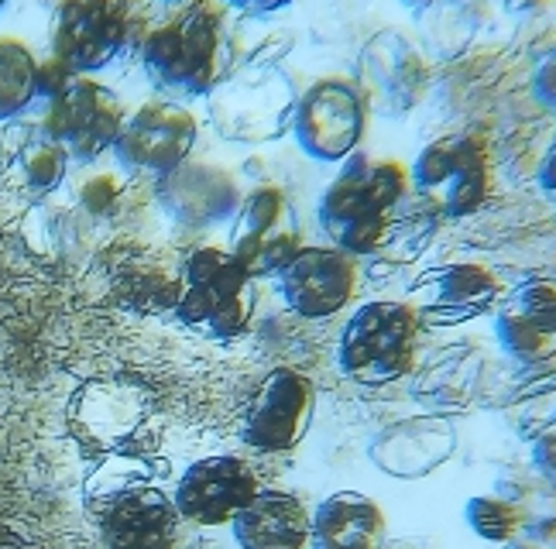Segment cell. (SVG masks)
Returning <instances> with one entry per match:
<instances>
[{
  "label": "cell",
  "mask_w": 556,
  "mask_h": 549,
  "mask_svg": "<svg viewBox=\"0 0 556 549\" xmlns=\"http://www.w3.org/2000/svg\"><path fill=\"white\" fill-rule=\"evenodd\" d=\"M409 168L399 158H371L365 152H354L348 162H340L337 179L319 196V227L327 230L333 247L348 251V255H375L389 238V220L395 206L409 196Z\"/></svg>",
  "instance_id": "1"
},
{
  "label": "cell",
  "mask_w": 556,
  "mask_h": 549,
  "mask_svg": "<svg viewBox=\"0 0 556 549\" xmlns=\"http://www.w3.org/2000/svg\"><path fill=\"white\" fill-rule=\"evenodd\" d=\"M224 28L227 11L220 0H189L144 35V73L173 97L210 93L224 73Z\"/></svg>",
  "instance_id": "2"
},
{
  "label": "cell",
  "mask_w": 556,
  "mask_h": 549,
  "mask_svg": "<svg viewBox=\"0 0 556 549\" xmlns=\"http://www.w3.org/2000/svg\"><path fill=\"white\" fill-rule=\"evenodd\" d=\"M422 312L413 303L375 299L354 309L337 344V365L361 385H389L416 368Z\"/></svg>",
  "instance_id": "3"
},
{
  "label": "cell",
  "mask_w": 556,
  "mask_h": 549,
  "mask_svg": "<svg viewBox=\"0 0 556 549\" xmlns=\"http://www.w3.org/2000/svg\"><path fill=\"white\" fill-rule=\"evenodd\" d=\"M254 306H258L254 279L233 258L230 247L203 244L189 251L182 261V295L176 306V316L186 327L230 341L251 327Z\"/></svg>",
  "instance_id": "4"
},
{
  "label": "cell",
  "mask_w": 556,
  "mask_h": 549,
  "mask_svg": "<svg viewBox=\"0 0 556 549\" xmlns=\"http://www.w3.org/2000/svg\"><path fill=\"white\" fill-rule=\"evenodd\" d=\"M409 179L422 196H430L440 214L470 217L488 203L495 189V165H491V144L478 131H457L437 138L416 155Z\"/></svg>",
  "instance_id": "5"
},
{
  "label": "cell",
  "mask_w": 556,
  "mask_h": 549,
  "mask_svg": "<svg viewBox=\"0 0 556 549\" xmlns=\"http://www.w3.org/2000/svg\"><path fill=\"white\" fill-rule=\"evenodd\" d=\"M368 90L348 76H327L292 103V135L313 162L340 165L357 152L368 131Z\"/></svg>",
  "instance_id": "6"
},
{
  "label": "cell",
  "mask_w": 556,
  "mask_h": 549,
  "mask_svg": "<svg viewBox=\"0 0 556 549\" xmlns=\"http://www.w3.org/2000/svg\"><path fill=\"white\" fill-rule=\"evenodd\" d=\"M127 111L114 90L87 73H76L55 97H49L46 135L70 152L73 162H97L117 144Z\"/></svg>",
  "instance_id": "7"
},
{
  "label": "cell",
  "mask_w": 556,
  "mask_h": 549,
  "mask_svg": "<svg viewBox=\"0 0 556 549\" xmlns=\"http://www.w3.org/2000/svg\"><path fill=\"white\" fill-rule=\"evenodd\" d=\"M227 247L244 265L251 279H275L303 251V234L295 227L286 189H251L241 200L238 217H233V238Z\"/></svg>",
  "instance_id": "8"
},
{
  "label": "cell",
  "mask_w": 556,
  "mask_h": 549,
  "mask_svg": "<svg viewBox=\"0 0 556 549\" xmlns=\"http://www.w3.org/2000/svg\"><path fill=\"white\" fill-rule=\"evenodd\" d=\"M200 120L176 100H152L124 117L114 155L127 173L165 176L189 162L197 148Z\"/></svg>",
  "instance_id": "9"
},
{
  "label": "cell",
  "mask_w": 556,
  "mask_h": 549,
  "mask_svg": "<svg viewBox=\"0 0 556 549\" xmlns=\"http://www.w3.org/2000/svg\"><path fill=\"white\" fill-rule=\"evenodd\" d=\"M316 412L313 378L295 368H275L258 385L244 419V443L258 454H289L309 433Z\"/></svg>",
  "instance_id": "10"
},
{
  "label": "cell",
  "mask_w": 556,
  "mask_h": 549,
  "mask_svg": "<svg viewBox=\"0 0 556 549\" xmlns=\"http://www.w3.org/2000/svg\"><path fill=\"white\" fill-rule=\"evenodd\" d=\"M357 258L333 244H303L275 274L282 303L303 320H330L357 295Z\"/></svg>",
  "instance_id": "11"
},
{
  "label": "cell",
  "mask_w": 556,
  "mask_h": 549,
  "mask_svg": "<svg viewBox=\"0 0 556 549\" xmlns=\"http://www.w3.org/2000/svg\"><path fill=\"white\" fill-rule=\"evenodd\" d=\"M127 31L121 0H62L52 25V59L90 76L124 52Z\"/></svg>",
  "instance_id": "12"
},
{
  "label": "cell",
  "mask_w": 556,
  "mask_h": 549,
  "mask_svg": "<svg viewBox=\"0 0 556 549\" xmlns=\"http://www.w3.org/2000/svg\"><path fill=\"white\" fill-rule=\"evenodd\" d=\"M262 491L258 474L241 457H203L176 484V509L192 525H230L244 505Z\"/></svg>",
  "instance_id": "13"
},
{
  "label": "cell",
  "mask_w": 556,
  "mask_h": 549,
  "mask_svg": "<svg viewBox=\"0 0 556 549\" xmlns=\"http://www.w3.org/2000/svg\"><path fill=\"white\" fill-rule=\"evenodd\" d=\"M159 200L165 214L182 227H217L241 209V189L227 168L210 162H182L159 176Z\"/></svg>",
  "instance_id": "14"
},
{
  "label": "cell",
  "mask_w": 556,
  "mask_h": 549,
  "mask_svg": "<svg viewBox=\"0 0 556 549\" xmlns=\"http://www.w3.org/2000/svg\"><path fill=\"white\" fill-rule=\"evenodd\" d=\"M241 549H309L313 512L292 491L262 488L230 522Z\"/></svg>",
  "instance_id": "15"
},
{
  "label": "cell",
  "mask_w": 556,
  "mask_h": 549,
  "mask_svg": "<svg viewBox=\"0 0 556 549\" xmlns=\"http://www.w3.org/2000/svg\"><path fill=\"white\" fill-rule=\"evenodd\" d=\"M179 519L176 501L155 488L124 491L103 519L106 549H173Z\"/></svg>",
  "instance_id": "16"
},
{
  "label": "cell",
  "mask_w": 556,
  "mask_h": 549,
  "mask_svg": "<svg viewBox=\"0 0 556 549\" xmlns=\"http://www.w3.org/2000/svg\"><path fill=\"white\" fill-rule=\"evenodd\" d=\"M389 519L361 491H337L313 509L309 549H384Z\"/></svg>",
  "instance_id": "17"
},
{
  "label": "cell",
  "mask_w": 556,
  "mask_h": 549,
  "mask_svg": "<svg viewBox=\"0 0 556 549\" xmlns=\"http://www.w3.org/2000/svg\"><path fill=\"white\" fill-rule=\"evenodd\" d=\"M41 97V62L14 35H0V120L25 114Z\"/></svg>",
  "instance_id": "18"
},
{
  "label": "cell",
  "mask_w": 556,
  "mask_h": 549,
  "mask_svg": "<svg viewBox=\"0 0 556 549\" xmlns=\"http://www.w3.org/2000/svg\"><path fill=\"white\" fill-rule=\"evenodd\" d=\"M498 299V279L481 265H451L437 271V303L454 316H475Z\"/></svg>",
  "instance_id": "19"
},
{
  "label": "cell",
  "mask_w": 556,
  "mask_h": 549,
  "mask_svg": "<svg viewBox=\"0 0 556 549\" xmlns=\"http://www.w3.org/2000/svg\"><path fill=\"white\" fill-rule=\"evenodd\" d=\"M117 292H121V299L135 309H176L182 295V271L173 274L155 265L127 268L121 274Z\"/></svg>",
  "instance_id": "20"
},
{
  "label": "cell",
  "mask_w": 556,
  "mask_h": 549,
  "mask_svg": "<svg viewBox=\"0 0 556 549\" xmlns=\"http://www.w3.org/2000/svg\"><path fill=\"white\" fill-rule=\"evenodd\" d=\"M70 162L73 158H70L66 148H62L55 138H49V135L28 141L25 148H21V158H17L21 176H25V186L38 196H46V193H52V189L62 186V179H66V173H70Z\"/></svg>",
  "instance_id": "21"
},
{
  "label": "cell",
  "mask_w": 556,
  "mask_h": 549,
  "mask_svg": "<svg viewBox=\"0 0 556 549\" xmlns=\"http://www.w3.org/2000/svg\"><path fill=\"white\" fill-rule=\"evenodd\" d=\"M467 529H475L484 542H511L526 525L519 505L505 501L502 495H475L464 505Z\"/></svg>",
  "instance_id": "22"
},
{
  "label": "cell",
  "mask_w": 556,
  "mask_h": 549,
  "mask_svg": "<svg viewBox=\"0 0 556 549\" xmlns=\"http://www.w3.org/2000/svg\"><path fill=\"white\" fill-rule=\"evenodd\" d=\"M495 341L511 361H519V365H540V361H546V357H553V350H556L553 336L540 333L526 320V316H519L511 306L498 309V316H495Z\"/></svg>",
  "instance_id": "23"
},
{
  "label": "cell",
  "mask_w": 556,
  "mask_h": 549,
  "mask_svg": "<svg viewBox=\"0 0 556 549\" xmlns=\"http://www.w3.org/2000/svg\"><path fill=\"white\" fill-rule=\"evenodd\" d=\"M508 306L516 309L519 316H526V320L540 333H546L556 341V285L553 282L532 279V282L519 285Z\"/></svg>",
  "instance_id": "24"
},
{
  "label": "cell",
  "mask_w": 556,
  "mask_h": 549,
  "mask_svg": "<svg viewBox=\"0 0 556 549\" xmlns=\"http://www.w3.org/2000/svg\"><path fill=\"white\" fill-rule=\"evenodd\" d=\"M532 93H536V100L549 114H556V46L543 52L536 69H532Z\"/></svg>",
  "instance_id": "25"
},
{
  "label": "cell",
  "mask_w": 556,
  "mask_h": 549,
  "mask_svg": "<svg viewBox=\"0 0 556 549\" xmlns=\"http://www.w3.org/2000/svg\"><path fill=\"white\" fill-rule=\"evenodd\" d=\"M536 491H540V481L532 477V474H526V471H519V474H505V477L495 484V495H502V498L511 501V505H519V509H522V501L536 498Z\"/></svg>",
  "instance_id": "26"
},
{
  "label": "cell",
  "mask_w": 556,
  "mask_h": 549,
  "mask_svg": "<svg viewBox=\"0 0 556 549\" xmlns=\"http://www.w3.org/2000/svg\"><path fill=\"white\" fill-rule=\"evenodd\" d=\"M117 200V179L114 176H93L83 186V203H87L93 214H106Z\"/></svg>",
  "instance_id": "27"
},
{
  "label": "cell",
  "mask_w": 556,
  "mask_h": 549,
  "mask_svg": "<svg viewBox=\"0 0 556 549\" xmlns=\"http://www.w3.org/2000/svg\"><path fill=\"white\" fill-rule=\"evenodd\" d=\"M532 468H536L540 477L556 481V430H546L532 443Z\"/></svg>",
  "instance_id": "28"
},
{
  "label": "cell",
  "mask_w": 556,
  "mask_h": 549,
  "mask_svg": "<svg viewBox=\"0 0 556 549\" xmlns=\"http://www.w3.org/2000/svg\"><path fill=\"white\" fill-rule=\"evenodd\" d=\"M522 529H526V536H529V539H536L540 546L556 549V515L532 519V522H526V525H522Z\"/></svg>",
  "instance_id": "29"
},
{
  "label": "cell",
  "mask_w": 556,
  "mask_h": 549,
  "mask_svg": "<svg viewBox=\"0 0 556 549\" xmlns=\"http://www.w3.org/2000/svg\"><path fill=\"white\" fill-rule=\"evenodd\" d=\"M227 8H238L244 14H271V11H282L289 8L292 0H224Z\"/></svg>",
  "instance_id": "30"
},
{
  "label": "cell",
  "mask_w": 556,
  "mask_h": 549,
  "mask_svg": "<svg viewBox=\"0 0 556 549\" xmlns=\"http://www.w3.org/2000/svg\"><path fill=\"white\" fill-rule=\"evenodd\" d=\"M540 189L553 200L556 196V141L549 144V152L540 162Z\"/></svg>",
  "instance_id": "31"
},
{
  "label": "cell",
  "mask_w": 556,
  "mask_h": 549,
  "mask_svg": "<svg viewBox=\"0 0 556 549\" xmlns=\"http://www.w3.org/2000/svg\"><path fill=\"white\" fill-rule=\"evenodd\" d=\"M508 549H546V546H540L536 539H529V536H516L511 542H505Z\"/></svg>",
  "instance_id": "32"
},
{
  "label": "cell",
  "mask_w": 556,
  "mask_h": 549,
  "mask_svg": "<svg viewBox=\"0 0 556 549\" xmlns=\"http://www.w3.org/2000/svg\"><path fill=\"white\" fill-rule=\"evenodd\" d=\"M4 4H8V0H0V11H4Z\"/></svg>",
  "instance_id": "33"
},
{
  "label": "cell",
  "mask_w": 556,
  "mask_h": 549,
  "mask_svg": "<svg viewBox=\"0 0 556 549\" xmlns=\"http://www.w3.org/2000/svg\"><path fill=\"white\" fill-rule=\"evenodd\" d=\"M553 203H556V196H553Z\"/></svg>",
  "instance_id": "34"
}]
</instances>
